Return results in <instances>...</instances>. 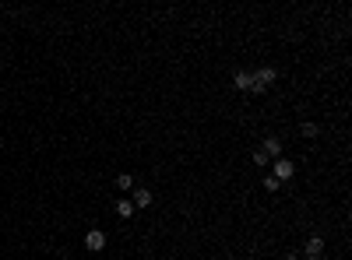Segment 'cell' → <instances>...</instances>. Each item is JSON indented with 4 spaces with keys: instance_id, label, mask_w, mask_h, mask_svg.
<instances>
[{
    "instance_id": "obj_5",
    "label": "cell",
    "mask_w": 352,
    "mask_h": 260,
    "mask_svg": "<svg viewBox=\"0 0 352 260\" xmlns=\"http://www.w3.org/2000/svg\"><path fill=\"white\" fill-rule=\"evenodd\" d=\"M268 158H282V141L279 137H264V148H261Z\"/></svg>"
},
{
    "instance_id": "obj_10",
    "label": "cell",
    "mask_w": 352,
    "mask_h": 260,
    "mask_svg": "<svg viewBox=\"0 0 352 260\" xmlns=\"http://www.w3.org/2000/svg\"><path fill=\"white\" fill-rule=\"evenodd\" d=\"M303 137H317V134H321V127H317V123H303Z\"/></svg>"
},
{
    "instance_id": "obj_11",
    "label": "cell",
    "mask_w": 352,
    "mask_h": 260,
    "mask_svg": "<svg viewBox=\"0 0 352 260\" xmlns=\"http://www.w3.org/2000/svg\"><path fill=\"white\" fill-rule=\"evenodd\" d=\"M254 165H271V158H268V155L257 148V151H254Z\"/></svg>"
},
{
    "instance_id": "obj_4",
    "label": "cell",
    "mask_w": 352,
    "mask_h": 260,
    "mask_svg": "<svg viewBox=\"0 0 352 260\" xmlns=\"http://www.w3.org/2000/svg\"><path fill=\"white\" fill-rule=\"evenodd\" d=\"M303 253H306V257H324V239H321V236H314V239H306V246H303Z\"/></svg>"
},
{
    "instance_id": "obj_9",
    "label": "cell",
    "mask_w": 352,
    "mask_h": 260,
    "mask_svg": "<svg viewBox=\"0 0 352 260\" xmlns=\"http://www.w3.org/2000/svg\"><path fill=\"white\" fill-rule=\"evenodd\" d=\"M264 190H271V194H279V190H282V183L275 180V176H271V172L264 176Z\"/></svg>"
},
{
    "instance_id": "obj_8",
    "label": "cell",
    "mask_w": 352,
    "mask_h": 260,
    "mask_svg": "<svg viewBox=\"0 0 352 260\" xmlns=\"http://www.w3.org/2000/svg\"><path fill=\"white\" fill-rule=\"evenodd\" d=\"M116 187H120V190H134V176H131V172H120V176H116Z\"/></svg>"
},
{
    "instance_id": "obj_7",
    "label": "cell",
    "mask_w": 352,
    "mask_h": 260,
    "mask_svg": "<svg viewBox=\"0 0 352 260\" xmlns=\"http://www.w3.org/2000/svg\"><path fill=\"white\" fill-rule=\"evenodd\" d=\"M116 214H120V218H131V214H134V204H131V197L116 200Z\"/></svg>"
},
{
    "instance_id": "obj_13",
    "label": "cell",
    "mask_w": 352,
    "mask_h": 260,
    "mask_svg": "<svg viewBox=\"0 0 352 260\" xmlns=\"http://www.w3.org/2000/svg\"><path fill=\"white\" fill-rule=\"evenodd\" d=\"M306 260H324V257H306Z\"/></svg>"
},
{
    "instance_id": "obj_1",
    "label": "cell",
    "mask_w": 352,
    "mask_h": 260,
    "mask_svg": "<svg viewBox=\"0 0 352 260\" xmlns=\"http://www.w3.org/2000/svg\"><path fill=\"white\" fill-rule=\"evenodd\" d=\"M271 169H275L271 176H275L279 183H285V180H292V172H296V165H292L289 158H275V165H271Z\"/></svg>"
},
{
    "instance_id": "obj_2",
    "label": "cell",
    "mask_w": 352,
    "mask_h": 260,
    "mask_svg": "<svg viewBox=\"0 0 352 260\" xmlns=\"http://www.w3.org/2000/svg\"><path fill=\"white\" fill-rule=\"evenodd\" d=\"M85 246H88L92 253H99V250H106V232H99V229H92V232L85 236Z\"/></svg>"
},
{
    "instance_id": "obj_12",
    "label": "cell",
    "mask_w": 352,
    "mask_h": 260,
    "mask_svg": "<svg viewBox=\"0 0 352 260\" xmlns=\"http://www.w3.org/2000/svg\"><path fill=\"white\" fill-rule=\"evenodd\" d=\"M282 260H299V253H285V257H282Z\"/></svg>"
},
{
    "instance_id": "obj_6",
    "label": "cell",
    "mask_w": 352,
    "mask_h": 260,
    "mask_svg": "<svg viewBox=\"0 0 352 260\" xmlns=\"http://www.w3.org/2000/svg\"><path fill=\"white\" fill-rule=\"evenodd\" d=\"M151 200H155V197H151V190H144V187H134V200H131L134 207H148Z\"/></svg>"
},
{
    "instance_id": "obj_3",
    "label": "cell",
    "mask_w": 352,
    "mask_h": 260,
    "mask_svg": "<svg viewBox=\"0 0 352 260\" xmlns=\"http://www.w3.org/2000/svg\"><path fill=\"white\" fill-rule=\"evenodd\" d=\"M232 84H236L240 92H254V74H247V70H236Z\"/></svg>"
}]
</instances>
